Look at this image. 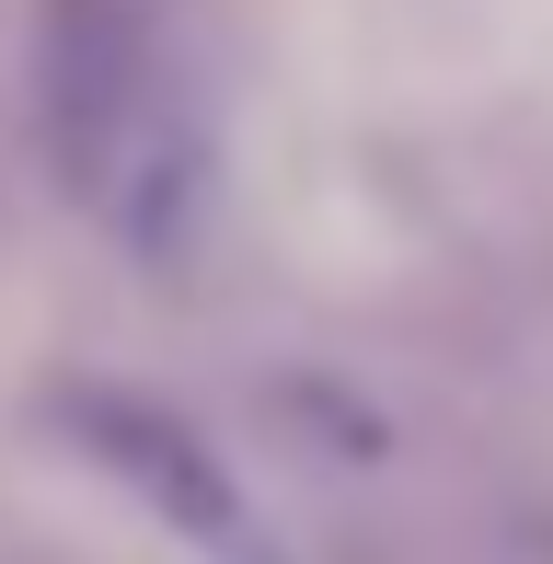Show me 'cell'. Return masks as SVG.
Segmentation results:
<instances>
[{
    "instance_id": "6da1fadb",
    "label": "cell",
    "mask_w": 553,
    "mask_h": 564,
    "mask_svg": "<svg viewBox=\"0 0 553 564\" xmlns=\"http://www.w3.org/2000/svg\"><path fill=\"white\" fill-rule=\"evenodd\" d=\"M58 426H69L93 460H105V473L128 484V496H139L162 530H185L196 553H219V564H300L289 542H276V519L242 496V473H231L208 438H196L173 403L116 392V380H82V392L58 403Z\"/></svg>"
},
{
    "instance_id": "7a4b0ae2",
    "label": "cell",
    "mask_w": 553,
    "mask_h": 564,
    "mask_svg": "<svg viewBox=\"0 0 553 564\" xmlns=\"http://www.w3.org/2000/svg\"><path fill=\"white\" fill-rule=\"evenodd\" d=\"M162 105H173V69L150 46L139 0H58V23H46V150L69 185L105 196Z\"/></svg>"
}]
</instances>
